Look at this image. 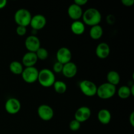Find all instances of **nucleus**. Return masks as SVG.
<instances>
[{"label": "nucleus", "mask_w": 134, "mask_h": 134, "mask_svg": "<svg viewBox=\"0 0 134 134\" xmlns=\"http://www.w3.org/2000/svg\"><path fill=\"white\" fill-rule=\"evenodd\" d=\"M82 18V22L85 25L92 27L99 24L102 21V16L98 9L96 8H88L85 11H83Z\"/></svg>", "instance_id": "1"}, {"label": "nucleus", "mask_w": 134, "mask_h": 134, "mask_svg": "<svg viewBox=\"0 0 134 134\" xmlns=\"http://www.w3.org/2000/svg\"><path fill=\"white\" fill-rule=\"evenodd\" d=\"M37 81L42 86L45 88L53 86L56 81V77L54 72L48 68H44L39 71Z\"/></svg>", "instance_id": "2"}, {"label": "nucleus", "mask_w": 134, "mask_h": 134, "mask_svg": "<svg viewBox=\"0 0 134 134\" xmlns=\"http://www.w3.org/2000/svg\"><path fill=\"white\" fill-rule=\"evenodd\" d=\"M31 15L30 10L26 9H19L15 12L14 15V20L18 26L27 27L30 26L31 22Z\"/></svg>", "instance_id": "3"}, {"label": "nucleus", "mask_w": 134, "mask_h": 134, "mask_svg": "<svg viewBox=\"0 0 134 134\" xmlns=\"http://www.w3.org/2000/svg\"><path fill=\"white\" fill-rule=\"evenodd\" d=\"M116 92V86L107 82L98 86L96 95L102 99H108L113 97Z\"/></svg>", "instance_id": "4"}, {"label": "nucleus", "mask_w": 134, "mask_h": 134, "mask_svg": "<svg viewBox=\"0 0 134 134\" xmlns=\"http://www.w3.org/2000/svg\"><path fill=\"white\" fill-rule=\"evenodd\" d=\"M79 88L81 92L87 97L96 95L98 86L94 82L89 80H83L79 82Z\"/></svg>", "instance_id": "5"}, {"label": "nucleus", "mask_w": 134, "mask_h": 134, "mask_svg": "<svg viewBox=\"0 0 134 134\" xmlns=\"http://www.w3.org/2000/svg\"><path fill=\"white\" fill-rule=\"evenodd\" d=\"M39 70L34 67L24 68L21 76L24 81L28 84H32L37 81Z\"/></svg>", "instance_id": "6"}, {"label": "nucleus", "mask_w": 134, "mask_h": 134, "mask_svg": "<svg viewBox=\"0 0 134 134\" xmlns=\"http://www.w3.org/2000/svg\"><path fill=\"white\" fill-rule=\"evenodd\" d=\"M37 115L41 120L49 121L53 118L54 112L52 107L47 104H42L37 109Z\"/></svg>", "instance_id": "7"}, {"label": "nucleus", "mask_w": 134, "mask_h": 134, "mask_svg": "<svg viewBox=\"0 0 134 134\" xmlns=\"http://www.w3.org/2000/svg\"><path fill=\"white\" fill-rule=\"evenodd\" d=\"M21 109V103L17 98H10L6 101L5 109L10 115L18 113Z\"/></svg>", "instance_id": "8"}, {"label": "nucleus", "mask_w": 134, "mask_h": 134, "mask_svg": "<svg viewBox=\"0 0 134 134\" xmlns=\"http://www.w3.org/2000/svg\"><path fill=\"white\" fill-rule=\"evenodd\" d=\"M56 57L57 62L64 65V64H67V63L71 62V51L68 47H61V48H60L58 50L57 52H56Z\"/></svg>", "instance_id": "9"}, {"label": "nucleus", "mask_w": 134, "mask_h": 134, "mask_svg": "<svg viewBox=\"0 0 134 134\" xmlns=\"http://www.w3.org/2000/svg\"><path fill=\"white\" fill-rule=\"evenodd\" d=\"M24 44L28 52H35L41 47V41L35 35H31L26 37Z\"/></svg>", "instance_id": "10"}, {"label": "nucleus", "mask_w": 134, "mask_h": 134, "mask_svg": "<svg viewBox=\"0 0 134 134\" xmlns=\"http://www.w3.org/2000/svg\"><path fill=\"white\" fill-rule=\"evenodd\" d=\"M47 24V18L44 15L41 14L32 16L30 26L35 31L42 30Z\"/></svg>", "instance_id": "11"}, {"label": "nucleus", "mask_w": 134, "mask_h": 134, "mask_svg": "<svg viewBox=\"0 0 134 134\" xmlns=\"http://www.w3.org/2000/svg\"><path fill=\"white\" fill-rule=\"evenodd\" d=\"M92 111L87 106H82L77 109L75 113V120H77L80 123L85 122L90 119Z\"/></svg>", "instance_id": "12"}, {"label": "nucleus", "mask_w": 134, "mask_h": 134, "mask_svg": "<svg viewBox=\"0 0 134 134\" xmlns=\"http://www.w3.org/2000/svg\"><path fill=\"white\" fill-rule=\"evenodd\" d=\"M83 10L82 7L79 5H76L75 3L71 4L68 9V14L71 19L73 20L74 21L79 20L80 18H82Z\"/></svg>", "instance_id": "13"}, {"label": "nucleus", "mask_w": 134, "mask_h": 134, "mask_svg": "<svg viewBox=\"0 0 134 134\" xmlns=\"http://www.w3.org/2000/svg\"><path fill=\"white\" fill-rule=\"evenodd\" d=\"M77 71H78V68L77 65L73 62H70L64 64L62 73L66 78L71 79L77 75Z\"/></svg>", "instance_id": "14"}, {"label": "nucleus", "mask_w": 134, "mask_h": 134, "mask_svg": "<svg viewBox=\"0 0 134 134\" xmlns=\"http://www.w3.org/2000/svg\"><path fill=\"white\" fill-rule=\"evenodd\" d=\"M96 54L99 59H105L108 58L111 52V48L107 43L103 42L97 45L96 48Z\"/></svg>", "instance_id": "15"}, {"label": "nucleus", "mask_w": 134, "mask_h": 134, "mask_svg": "<svg viewBox=\"0 0 134 134\" xmlns=\"http://www.w3.org/2000/svg\"><path fill=\"white\" fill-rule=\"evenodd\" d=\"M38 59L37 58L36 54L35 52H27L24 54L22 58V64L24 68H28V67H34L37 64Z\"/></svg>", "instance_id": "16"}, {"label": "nucleus", "mask_w": 134, "mask_h": 134, "mask_svg": "<svg viewBox=\"0 0 134 134\" xmlns=\"http://www.w3.org/2000/svg\"><path fill=\"white\" fill-rule=\"evenodd\" d=\"M98 119L102 124H108L111 120V112L107 109H102L98 113Z\"/></svg>", "instance_id": "17"}, {"label": "nucleus", "mask_w": 134, "mask_h": 134, "mask_svg": "<svg viewBox=\"0 0 134 134\" xmlns=\"http://www.w3.org/2000/svg\"><path fill=\"white\" fill-rule=\"evenodd\" d=\"M71 30L75 35H81L85 31V24L81 20L73 21L71 24Z\"/></svg>", "instance_id": "18"}, {"label": "nucleus", "mask_w": 134, "mask_h": 134, "mask_svg": "<svg viewBox=\"0 0 134 134\" xmlns=\"http://www.w3.org/2000/svg\"><path fill=\"white\" fill-rule=\"evenodd\" d=\"M103 35V29L99 24L91 27L89 31V35L90 38L94 40H98L101 39Z\"/></svg>", "instance_id": "19"}, {"label": "nucleus", "mask_w": 134, "mask_h": 134, "mask_svg": "<svg viewBox=\"0 0 134 134\" xmlns=\"http://www.w3.org/2000/svg\"><path fill=\"white\" fill-rule=\"evenodd\" d=\"M9 70L13 74L16 75H21L24 70V66L20 62L14 60L11 62L9 64Z\"/></svg>", "instance_id": "20"}, {"label": "nucleus", "mask_w": 134, "mask_h": 134, "mask_svg": "<svg viewBox=\"0 0 134 134\" xmlns=\"http://www.w3.org/2000/svg\"><path fill=\"white\" fill-rule=\"evenodd\" d=\"M107 82L116 86L120 82V74L116 71H110L107 74Z\"/></svg>", "instance_id": "21"}, {"label": "nucleus", "mask_w": 134, "mask_h": 134, "mask_svg": "<svg viewBox=\"0 0 134 134\" xmlns=\"http://www.w3.org/2000/svg\"><path fill=\"white\" fill-rule=\"evenodd\" d=\"M117 94L119 97L121 99H125L132 96L130 92V88L128 86H122L119 88L117 91Z\"/></svg>", "instance_id": "22"}, {"label": "nucleus", "mask_w": 134, "mask_h": 134, "mask_svg": "<svg viewBox=\"0 0 134 134\" xmlns=\"http://www.w3.org/2000/svg\"><path fill=\"white\" fill-rule=\"evenodd\" d=\"M54 91L59 94H62L65 93L67 90V85L65 82L62 81H56L53 86Z\"/></svg>", "instance_id": "23"}, {"label": "nucleus", "mask_w": 134, "mask_h": 134, "mask_svg": "<svg viewBox=\"0 0 134 134\" xmlns=\"http://www.w3.org/2000/svg\"><path fill=\"white\" fill-rule=\"evenodd\" d=\"M36 54L37 58L38 60H45L48 57V52L46 48L40 47L36 52H35Z\"/></svg>", "instance_id": "24"}, {"label": "nucleus", "mask_w": 134, "mask_h": 134, "mask_svg": "<svg viewBox=\"0 0 134 134\" xmlns=\"http://www.w3.org/2000/svg\"><path fill=\"white\" fill-rule=\"evenodd\" d=\"M81 123H80L79 122L73 119V120H72L71 121L69 122V129L71 131H73V132H77V131H78L80 129V128H81Z\"/></svg>", "instance_id": "25"}, {"label": "nucleus", "mask_w": 134, "mask_h": 134, "mask_svg": "<svg viewBox=\"0 0 134 134\" xmlns=\"http://www.w3.org/2000/svg\"><path fill=\"white\" fill-rule=\"evenodd\" d=\"M63 66H64L63 64L58 62H55L54 64L53 67H52V68H53V71H52L54 72V74L55 73H62L63 69Z\"/></svg>", "instance_id": "26"}, {"label": "nucleus", "mask_w": 134, "mask_h": 134, "mask_svg": "<svg viewBox=\"0 0 134 134\" xmlns=\"http://www.w3.org/2000/svg\"><path fill=\"white\" fill-rule=\"evenodd\" d=\"M16 32L17 35L19 36H24L26 34L27 32V29L26 27H23V26H17L16 29Z\"/></svg>", "instance_id": "27"}, {"label": "nucleus", "mask_w": 134, "mask_h": 134, "mask_svg": "<svg viewBox=\"0 0 134 134\" xmlns=\"http://www.w3.org/2000/svg\"><path fill=\"white\" fill-rule=\"evenodd\" d=\"M115 20H116V19H115V17L113 14H109L106 17V21L110 25L113 24L115 22Z\"/></svg>", "instance_id": "28"}, {"label": "nucleus", "mask_w": 134, "mask_h": 134, "mask_svg": "<svg viewBox=\"0 0 134 134\" xmlns=\"http://www.w3.org/2000/svg\"><path fill=\"white\" fill-rule=\"evenodd\" d=\"M122 3L126 7H132L134 4V0H122Z\"/></svg>", "instance_id": "29"}, {"label": "nucleus", "mask_w": 134, "mask_h": 134, "mask_svg": "<svg viewBox=\"0 0 134 134\" xmlns=\"http://www.w3.org/2000/svg\"><path fill=\"white\" fill-rule=\"evenodd\" d=\"M88 3V0H75L74 3H75L76 5H79V7H82V6L86 5Z\"/></svg>", "instance_id": "30"}, {"label": "nucleus", "mask_w": 134, "mask_h": 134, "mask_svg": "<svg viewBox=\"0 0 134 134\" xmlns=\"http://www.w3.org/2000/svg\"><path fill=\"white\" fill-rule=\"evenodd\" d=\"M129 121L130 123L131 126L132 127L134 126V112H132V113L130 114L129 117Z\"/></svg>", "instance_id": "31"}, {"label": "nucleus", "mask_w": 134, "mask_h": 134, "mask_svg": "<svg viewBox=\"0 0 134 134\" xmlns=\"http://www.w3.org/2000/svg\"><path fill=\"white\" fill-rule=\"evenodd\" d=\"M7 0H0V9H3L7 5Z\"/></svg>", "instance_id": "32"}, {"label": "nucleus", "mask_w": 134, "mask_h": 134, "mask_svg": "<svg viewBox=\"0 0 134 134\" xmlns=\"http://www.w3.org/2000/svg\"><path fill=\"white\" fill-rule=\"evenodd\" d=\"M130 88L131 94H132V96H133L134 95V85H132V86Z\"/></svg>", "instance_id": "33"}]
</instances>
